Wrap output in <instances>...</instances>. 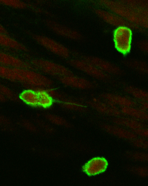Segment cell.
I'll use <instances>...</instances> for the list:
<instances>
[{
    "label": "cell",
    "instance_id": "cell-1",
    "mask_svg": "<svg viewBox=\"0 0 148 186\" xmlns=\"http://www.w3.org/2000/svg\"><path fill=\"white\" fill-rule=\"evenodd\" d=\"M105 8L120 16L138 29L148 26V11L136 10L125 1H102L100 3Z\"/></svg>",
    "mask_w": 148,
    "mask_h": 186
},
{
    "label": "cell",
    "instance_id": "cell-2",
    "mask_svg": "<svg viewBox=\"0 0 148 186\" xmlns=\"http://www.w3.org/2000/svg\"><path fill=\"white\" fill-rule=\"evenodd\" d=\"M21 77L23 84L27 88H47L51 87L52 80L42 74L34 69L25 68H15Z\"/></svg>",
    "mask_w": 148,
    "mask_h": 186
},
{
    "label": "cell",
    "instance_id": "cell-3",
    "mask_svg": "<svg viewBox=\"0 0 148 186\" xmlns=\"http://www.w3.org/2000/svg\"><path fill=\"white\" fill-rule=\"evenodd\" d=\"M133 29L127 26L115 28L113 34L114 45L120 54L126 55L131 51L132 45Z\"/></svg>",
    "mask_w": 148,
    "mask_h": 186
},
{
    "label": "cell",
    "instance_id": "cell-4",
    "mask_svg": "<svg viewBox=\"0 0 148 186\" xmlns=\"http://www.w3.org/2000/svg\"><path fill=\"white\" fill-rule=\"evenodd\" d=\"M67 63L72 67L98 80L107 82L112 80L113 79V77L103 72L83 58L70 60Z\"/></svg>",
    "mask_w": 148,
    "mask_h": 186
},
{
    "label": "cell",
    "instance_id": "cell-5",
    "mask_svg": "<svg viewBox=\"0 0 148 186\" xmlns=\"http://www.w3.org/2000/svg\"><path fill=\"white\" fill-rule=\"evenodd\" d=\"M31 63L34 69L58 78L73 75V72L66 67L48 60L35 59L32 61Z\"/></svg>",
    "mask_w": 148,
    "mask_h": 186
},
{
    "label": "cell",
    "instance_id": "cell-6",
    "mask_svg": "<svg viewBox=\"0 0 148 186\" xmlns=\"http://www.w3.org/2000/svg\"><path fill=\"white\" fill-rule=\"evenodd\" d=\"M32 35L38 44L52 53L64 58L69 57L70 51L62 44L45 36L34 34Z\"/></svg>",
    "mask_w": 148,
    "mask_h": 186
},
{
    "label": "cell",
    "instance_id": "cell-7",
    "mask_svg": "<svg viewBox=\"0 0 148 186\" xmlns=\"http://www.w3.org/2000/svg\"><path fill=\"white\" fill-rule=\"evenodd\" d=\"M90 62L100 70L112 77L122 76L124 72L117 65L103 59L93 56L81 57Z\"/></svg>",
    "mask_w": 148,
    "mask_h": 186
},
{
    "label": "cell",
    "instance_id": "cell-8",
    "mask_svg": "<svg viewBox=\"0 0 148 186\" xmlns=\"http://www.w3.org/2000/svg\"><path fill=\"white\" fill-rule=\"evenodd\" d=\"M94 12L101 19L115 28L127 26L132 27L133 29H138L119 15L105 8H96L94 10Z\"/></svg>",
    "mask_w": 148,
    "mask_h": 186
},
{
    "label": "cell",
    "instance_id": "cell-9",
    "mask_svg": "<svg viewBox=\"0 0 148 186\" xmlns=\"http://www.w3.org/2000/svg\"><path fill=\"white\" fill-rule=\"evenodd\" d=\"M59 81L66 86L82 90H89L95 88V84L91 81L74 75L58 78Z\"/></svg>",
    "mask_w": 148,
    "mask_h": 186
},
{
    "label": "cell",
    "instance_id": "cell-10",
    "mask_svg": "<svg viewBox=\"0 0 148 186\" xmlns=\"http://www.w3.org/2000/svg\"><path fill=\"white\" fill-rule=\"evenodd\" d=\"M44 22L51 30L60 35L74 40H80L82 38V35L78 32L55 21L46 20Z\"/></svg>",
    "mask_w": 148,
    "mask_h": 186
},
{
    "label": "cell",
    "instance_id": "cell-11",
    "mask_svg": "<svg viewBox=\"0 0 148 186\" xmlns=\"http://www.w3.org/2000/svg\"><path fill=\"white\" fill-rule=\"evenodd\" d=\"M87 104L98 112L113 117H123L126 115L117 109L103 101L93 99L87 102Z\"/></svg>",
    "mask_w": 148,
    "mask_h": 186
},
{
    "label": "cell",
    "instance_id": "cell-12",
    "mask_svg": "<svg viewBox=\"0 0 148 186\" xmlns=\"http://www.w3.org/2000/svg\"><path fill=\"white\" fill-rule=\"evenodd\" d=\"M108 166V162L105 158L97 157L89 160L83 166V169L87 174L95 176L104 172Z\"/></svg>",
    "mask_w": 148,
    "mask_h": 186
},
{
    "label": "cell",
    "instance_id": "cell-13",
    "mask_svg": "<svg viewBox=\"0 0 148 186\" xmlns=\"http://www.w3.org/2000/svg\"><path fill=\"white\" fill-rule=\"evenodd\" d=\"M100 126L106 132L120 138L130 141L137 137L131 130L127 129L118 125L102 123L100 124Z\"/></svg>",
    "mask_w": 148,
    "mask_h": 186
},
{
    "label": "cell",
    "instance_id": "cell-14",
    "mask_svg": "<svg viewBox=\"0 0 148 186\" xmlns=\"http://www.w3.org/2000/svg\"><path fill=\"white\" fill-rule=\"evenodd\" d=\"M100 96L103 100L111 103L120 107H136L139 105L132 99L115 94L105 93L101 94Z\"/></svg>",
    "mask_w": 148,
    "mask_h": 186
},
{
    "label": "cell",
    "instance_id": "cell-15",
    "mask_svg": "<svg viewBox=\"0 0 148 186\" xmlns=\"http://www.w3.org/2000/svg\"><path fill=\"white\" fill-rule=\"evenodd\" d=\"M0 64L14 68L34 69L31 64L10 55L1 52Z\"/></svg>",
    "mask_w": 148,
    "mask_h": 186
},
{
    "label": "cell",
    "instance_id": "cell-16",
    "mask_svg": "<svg viewBox=\"0 0 148 186\" xmlns=\"http://www.w3.org/2000/svg\"><path fill=\"white\" fill-rule=\"evenodd\" d=\"M111 121L115 124L130 128L131 130L147 128V125L142 121L125 116L114 117L111 119Z\"/></svg>",
    "mask_w": 148,
    "mask_h": 186
},
{
    "label": "cell",
    "instance_id": "cell-17",
    "mask_svg": "<svg viewBox=\"0 0 148 186\" xmlns=\"http://www.w3.org/2000/svg\"><path fill=\"white\" fill-rule=\"evenodd\" d=\"M18 97L19 100L25 104L32 107H38V97L34 90L27 88L20 93Z\"/></svg>",
    "mask_w": 148,
    "mask_h": 186
},
{
    "label": "cell",
    "instance_id": "cell-18",
    "mask_svg": "<svg viewBox=\"0 0 148 186\" xmlns=\"http://www.w3.org/2000/svg\"><path fill=\"white\" fill-rule=\"evenodd\" d=\"M37 92L39 99L38 107L43 109L50 107L54 100L47 92L46 88L36 87L31 88Z\"/></svg>",
    "mask_w": 148,
    "mask_h": 186
},
{
    "label": "cell",
    "instance_id": "cell-19",
    "mask_svg": "<svg viewBox=\"0 0 148 186\" xmlns=\"http://www.w3.org/2000/svg\"><path fill=\"white\" fill-rule=\"evenodd\" d=\"M0 77L13 82H18L22 83L21 77L16 70L12 68L0 64Z\"/></svg>",
    "mask_w": 148,
    "mask_h": 186
},
{
    "label": "cell",
    "instance_id": "cell-20",
    "mask_svg": "<svg viewBox=\"0 0 148 186\" xmlns=\"http://www.w3.org/2000/svg\"><path fill=\"white\" fill-rule=\"evenodd\" d=\"M124 91L134 98L137 103L140 101L148 102V93L143 89L132 86H127L124 88Z\"/></svg>",
    "mask_w": 148,
    "mask_h": 186
},
{
    "label": "cell",
    "instance_id": "cell-21",
    "mask_svg": "<svg viewBox=\"0 0 148 186\" xmlns=\"http://www.w3.org/2000/svg\"><path fill=\"white\" fill-rule=\"evenodd\" d=\"M0 45L16 50L28 51L27 48L6 34L0 33Z\"/></svg>",
    "mask_w": 148,
    "mask_h": 186
},
{
    "label": "cell",
    "instance_id": "cell-22",
    "mask_svg": "<svg viewBox=\"0 0 148 186\" xmlns=\"http://www.w3.org/2000/svg\"><path fill=\"white\" fill-rule=\"evenodd\" d=\"M125 65L130 69L139 74L145 75L148 73V64L144 61L130 59L125 62Z\"/></svg>",
    "mask_w": 148,
    "mask_h": 186
},
{
    "label": "cell",
    "instance_id": "cell-23",
    "mask_svg": "<svg viewBox=\"0 0 148 186\" xmlns=\"http://www.w3.org/2000/svg\"><path fill=\"white\" fill-rule=\"evenodd\" d=\"M120 108L121 111L126 115L141 121L148 120V114L147 112L132 107H120Z\"/></svg>",
    "mask_w": 148,
    "mask_h": 186
},
{
    "label": "cell",
    "instance_id": "cell-24",
    "mask_svg": "<svg viewBox=\"0 0 148 186\" xmlns=\"http://www.w3.org/2000/svg\"><path fill=\"white\" fill-rule=\"evenodd\" d=\"M60 102L62 106L68 110L81 112H86L88 111L84 104L74 100L65 98Z\"/></svg>",
    "mask_w": 148,
    "mask_h": 186
},
{
    "label": "cell",
    "instance_id": "cell-25",
    "mask_svg": "<svg viewBox=\"0 0 148 186\" xmlns=\"http://www.w3.org/2000/svg\"><path fill=\"white\" fill-rule=\"evenodd\" d=\"M126 155L129 159L137 162H145L148 160L147 153L144 152L130 151L126 153Z\"/></svg>",
    "mask_w": 148,
    "mask_h": 186
},
{
    "label": "cell",
    "instance_id": "cell-26",
    "mask_svg": "<svg viewBox=\"0 0 148 186\" xmlns=\"http://www.w3.org/2000/svg\"><path fill=\"white\" fill-rule=\"evenodd\" d=\"M0 94L7 99L17 101L19 100L18 95L12 89L0 82Z\"/></svg>",
    "mask_w": 148,
    "mask_h": 186
},
{
    "label": "cell",
    "instance_id": "cell-27",
    "mask_svg": "<svg viewBox=\"0 0 148 186\" xmlns=\"http://www.w3.org/2000/svg\"><path fill=\"white\" fill-rule=\"evenodd\" d=\"M46 118L50 123L58 126L69 127L70 125L63 117L57 115L48 114L46 116Z\"/></svg>",
    "mask_w": 148,
    "mask_h": 186
},
{
    "label": "cell",
    "instance_id": "cell-28",
    "mask_svg": "<svg viewBox=\"0 0 148 186\" xmlns=\"http://www.w3.org/2000/svg\"><path fill=\"white\" fill-rule=\"evenodd\" d=\"M128 171L132 174L142 177H146L148 175L147 167L143 166H132L129 167Z\"/></svg>",
    "mask_w": 148,
    "mask_h": 186
},
{
    "label": "cell",
    "instance_id": "cell-29",
    "mask_svg": "<svg viewBox=\"0 0 148 186\" xmlns=\"http://www.w3.org/2000/svg\"><path fill=\"white\" fill-rule=\"evenodd\" d=\"M0 3L18 9L26 8L27 6L25 3L19 0H0Z\"/></svg>",
    "mask_w": 148,
    "mask_h": 186
},
{
    "label": "cell",
    "instance_id": "cell-30",
    "mask_svg": "<svg viewBox=\"0 0 148 186\" xmlns=\"http://www.w3.org/2000/svg\"><path fill=\"white\" fill-rule=\"evenodd\" d=\"M134 147L140 149H146L148 147V142L147 138L138 136L130 140Z\"/></svg>",
    "mask_w": 148,
    "mask_h": 186
},
{
    "label": "cell",
    "instance_id": "cell-31",
    "mask_svg": "<svg viewBox=\"0 0 148 186\" xmlns=\"http://www.w3.org/2000/svg\"><path fill=\"white\" fill-rule=\"evenodd\" d=\"M46 89L47 92L54 100H56L61 101L65 98L62 93L52 88L51 87L46 88Z\"/></svg>",
    "mask_w": 148,
    "mask_h": 186
},
{
    "label": "cell",
    "instance_id": "cell-32",
    "mask_svg": "<svg viewBox=\"0 0 148 186\" xmlns=\"http://www.w3.org/2000/svg\"><path fill=\"white\" fill-rule=\"evenodd\" d=\"M21 124L25 128L30 132H34L38 131L36 126L29 120H23L21 121Z\"/></svg>",
    "mask_w": 148,
    "mask_h": 186
},
{
    "label": "cell",
    "instance_id": "cell-33",
    "mask_svg": "<svg viewBox=\"0 0 148 186\" xmlns=\"http://www.w3.org/2000/svg\"><path fill=\"white\" fill-rule=\"evenodd\" d=\"M36 123L37 125L46 132L52 133L54 131L53 127L45 122L40 120H38Z\"/></svg>",
    "mask_w": 148,
    "mask_h": 186
},
{
    "label": "cell",
    "instance_id": "cell-34",
    "mask_svg": "<svg viewBox=\"0 0 148 186\" xmlns=\"http://www.w3.org/2000/svg\"><path fill=\"white\" fill-rule=\"evenodd\" d=\"M137 136L147 139L148 137L147 128H143L131 130Z\"/></svg>",
    "mask_w": 148,
    "mask_h": 186
},
{
    "label": "cell",
    "instance_id": "cell-35",
    "mask_svg": "<svg viewBox=\"0 0 148 186\" xmlns=\"http://www.w3.org/2000/svg\"><path fill=\"white\" fill-rule=\"evenodd\" d=\"M138 49L142 52L146 53L148 50V41L146 40H141L139 41L137 44Z\"/></svg>",
    "mask_w": 148,
    "mask_h": 186
},
{
    "label": "cell",
    "instance_id": "cell-36",
    "mask_svg": "<svg viewBox=\"0 0 148 186\" xmlns=\"http://www.w3.org/2000/svg\"><path fill=\"white\" fill-rule=\"evenodd\" d=\"M11 124L10 121L6 117L0 115V126L8 127Z\"/></svg>",
    "mask_w": 148,
    "mask_h": 186
},
{
    "label": "cell",
    "instance_id": "cell-37",
    "mask_svg": "<svg viewBox=\"0 0 148 186\" xmlns=\"http://www.w3.org/2000/svg\"><path fill=\"white\" fill-rule=\"evenodd\" d=\"M0 33L6 35L8 34L7 31L1 24H0Z\"/></svg>",
    "mask_w": 148,
    "mask_h": 186
},
{
    "label": "cell",
    "instance_id": "cell-38",
    "mask_svg": "<svg viewBox=\"0 0 148 186\" xmlns=\"http://www.w3.org/2000/svg\"><path fill=\"white\" fill-rule=\"evenodd\" d=\"M7 99L5 98L4 96L0 94V102H3L5 101Z\"/></svg>",
    "mask_w": 148,
    "mask_h": 186
}]
</instances>
